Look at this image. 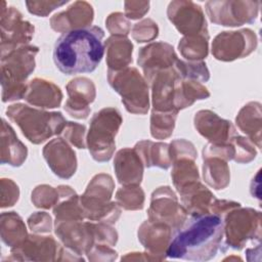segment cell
Here are the masks:
<instances>
[{
    "mask_svg": "<svg viewBox=\"0 0 262 262\" xmlns=\"http://www.w3.org/2000/svg\"><path fill=\"white\" fill-rule=\"evenodd\" d=\"M121 260H128V261H156V259L148 254L146 251L143 253H139V252H132V253H127L125 256H123L121 258Z\"/></svg>",
    "mask_w": 262,
    "mask_h": 262,
    "instance_id": "db71d44e",
    "label": "cell"
},
{
    "mask_svg": "<svg viewBox=\"0 0 262 262\" xmlns=\"http://www.w3.org/2000/svg\"><path fill=\"white\" fill-rule=\"evenodd\" d=\"M209 33L183 36L178 43V50L188 61L203 60L209 53Z\"/></svg>",
    "mask_w": 262,
    "mask_h": 262,
    "instance_id": "d6a6232c",
    "label": "cell"
},
{
    "mask_svg": "<svg viewBox=\"0 0 262 262\" xmlns=\"http://www.w3.org/2000/svg\"><path fill=\"white\" fill-rule=\"evenodd\" d=\"M149 6V1H125L124 14L129 20H136L142 18L148 12Z\"/></svg>",
    "mask_w": 262,
    "mask_h": 262,
    "instance_id": "816d5d0a",
    "label": "cell"
},
{
    "mask_svg": "<svg viewBox=\"0 0 262 262\" xmlns=\"http://www.w3.org/2000/svg\"><path fill=\"white\" fill-rule=\"evenodd\" d=\"M242 206L239 203L234 202V201H229V200H218L215 198L213 203L211 204L210 207V213L217 214L220 217H224L226 213L231 211L234 208H237Z\"/></svg>",
    "mask_w": 262,
    "mask_h": 262,
    "instance_id": "f5cc1de1",
    "label": "cell"
},
{
    "mask_svg": "<svg viewBox=\"0 0 262 262\" xmlns=\"http://www.w3.org/2000/svg\"><path fill=\"white\" fill-rule=\"evenodd\" d=\"M6 115L33 144H41L54 135H60L67 123L60 112H48L25 103L8 105Z\"/></svg>",
    "mask_w": 262,
    "mask_h": 262,
    "instance_id": "277c9868",
    "label": "cell"
},
{
    "mask_svg": "<svg viewBox=\"0 0 262 262\" xmlns=\"http://www.w3.org/2000/svg\"><path fill=\"white\" fill-rule=\"evenodd\" d=\"M69 3L68 0L66 1H43V0H38V1H26V6L28 11L31 14L37 15V16H47L49 13H51L53 10L56 8L66 5Z\"/></svg>",
    "mask_w": 262,
    "mask_h": 262,
    "instance_id": "c3c4849f",
    "label": "cell"
},
{
    "mask_svg": "<svg viewBox=\"0 0 262 262\" xmlns=\"http://www.w3.org/2000/svg\"><path fill=\"white\" fill-rule=\"evenodd\" d=\"M231 143L234 147L233 161L237 164H249L256 158V146L248 137L236 134L232 138Z\"/></svg>",
    "mask_w": 262,
    "mask_h": 262,
    "instance_id": "ab89813d",
    "label": "cell"
},
{
    "mask_svg": "<svg viewBox=\"0 0 262 262\" xmlns=\"http://www.w3.org/2000/svg\"><path fill=\"white\" fill-rule=\"evenodd\" d=\"M178 56L174 47L167 42H151L138 51L137 63L146 82L158 72L174 68Z\"/></svg>",
    "mask_w": 262,
    "mask_h": 262,
    "instance_id": "2e32d148",
    "label": "cell"
},
{
    "mask_svg": "<svg viewBox=\"0 0 262 262\" xmlns=\"http://www.w3.org/2000/svg\"><path fill=\"white\" fill-rule=\"evenodd\" d=\"M31 201L36 208L48 210L53 208L60 201V195L57 187L48 184H40L32 190Z\"/></svg>",
    "mask_w": 262,
    "mask_h": 262,
    "instance_id": "f35d334b",
    "label": "cell"
},
{
    "mask_svg": "<svg viewBox=\"0 0 262 262\" xmlns=\"http://www.w3.org/2000/svg\"><path fill=\"white\" fill-rule=\"evenodd\" d=\"M60 137H62L68 143L77 148L84 149L87 147L86 126L83 124L71 121L67 122L60 133Z\"/></svg>",
    "mask_w": 262,
    "mask_h": 262,
    "instance_id": "b9f144b4",
    "label": "cell"
},
{
    "mask_svg": "<svg viewBox=\"0 0 262 262\" xmlns=\"http://www.w3.org/2000/svg\"><path fill=\"white\" fill-rule=\"evenodd\" d=\"M54 221H70V220H84L85 215L80 202V195L77 193L68 198L61 199L53 207Z\"/></svg>",
    "mask_w": 262,
    "mask_h": 262,
    "instance_id": "8d00e7d4",
    "label": "cell"
},
{
    "mask_svg": "<svg viewBox=\"0 0 262 262\" xmlns=\"http://www.w3.org/2000/svg\"><path fill=\"white\" fill-rule=\"evenodd\" d=\"M203 158L207 157H218L225 161H231L234 157V147L232 143H225V144H214L208 143L203 148Z\"/></svg>",
    "mask_w": 262,
    "mask_h": 262,
    "instance_id": "681fc988",
    "label": "cell"
},
{
    "mask_svg": "<svg viewBox=\"0 0 262 262\" xmlns=\"http://www.w3.org/2000/svg\"><path fill=\"white\" fill-rule=\"evenodd\" d=\"M182 206L189 216L210 213V207L215 195L200 180L192 182L178 191Z\"/></svg>",
    "mask_w": 262,
    "mask_h": 262,
    "instance_id": "484cf974",
    "label": "cell"
},
{
    "mask_svg": "<svg viewBox=\"0 0 262 262\" xmlns=\"http://www.w3.org/2000/svg\"><path fill=\"white\" fill-rule=\"evenodd\" d=\"M261 103L258 101H250L245 104L236 115L235 124L237 128L246 134V136L258 148H261Z\"/></svg>",
    "mask_w": 262,
    "mask_h": 262,
    "instance_id": "4316f807",
    "label": "cell"
},
{
    "mask_svg": "<svg viewBox=\"0 0 262 262\" xmlns=\"http://www.w3.org/2000/svg\"><path fill=\"white\" fill-rule=\"evenodd\" d=\"M145 193L140 185H123L116 192V203L126 211L143 209Z\"/></svg>",
    "mask_w": 262,
    "mask_h": 262,
    "instance_id": "d590c367",
    "label": "cell"
},
{
    "mask_svg": "<svg viewBox=\"0 0 262 262\" xmlns=\"http://www.w3.org/2000/svg\"><path fill=\"white\" fill-rule=\"evenodd\" d=\"M193 125L195 130L206 138L209 143L225 144L230 143L236 135L233 124L219 117L210 110H201L193 117Z\"/></svg>",
    "mask_w": 262,
    "mask_h": 262,
    "instance_id": "d6986e66",
    "label": "cell"
},
{
    "mask_svg": "<svg viewBox=\"0 0 262 262\" xmlns=\"http://www.w3.org/2000/svg\"><path fill=\"white\" fill-rule=\"evenodd\" d=\"M28 157L27 146L18 139L14 129L2 119L0 135V161L12 167H20Z\"/></svg>",
    "mask_w": 262,
    "mask_h": 262,
    "instance_id": "d4e9b609",
    "label": "cell"
},
{
    "mask_svg": "<svg viewBox=\"0 0 262 262\" xmlns=\"http://www.w3.org/2000/svg\"><path fill=\"white\" fill-rule=\"evenodd\" d=\"M86 256L89 261H114L117 259L118 253L113 247L102 244H94Z\"/></svg>",
    "mask_w": 262,
    "mask_h": 262,
    "instance_id": "f907efd6",
    "label": "cell"
},
{
    "mask_svg": "<svg viewBox=\"0 0 262 262\" xmlns=\"http://www.w3.org/2000/svg\"><path fill=\"white\" fill-rule=\"evenodd\" d=\"M210 95V91L203 83L194 80L179 79L175 87L174 107L179 112L191 106L196 100L209 98Z\"/></svg>",
    "mask_w": 262,
    "mask_h": 262,
    "instance_id": "f546056e",
    "label": "cell"
},
{
    "mask_svg": "<svg viewBox=\"0 0 262 262\" xmlns=\"http://www.w3.org/2000/svg\"><path fill=\"white\" fill-rule=\"evenodd\" d=\"M29 235L23 218L14 211L3 212L0 216V236L9 248L19 245Z\"/></svg>",
    "mask_w": 262,
    "mask_h": 262,
    "instance_id": "4dcf8cb0",
    "label": "cell"
},
{
    "mask_svg": "<svg viewBox=\"0 0 262 262\" xmlns=\"http://www.w3.org/2000/svg\"><path fill=\"white\" fill-rule=\"evenodd\" d=\"M114 170L121 185H140L144 165L134 147H124L115 155Z\"/></svg>",
    "mask_w": 262,
    "mask_h": 262,
    "instance_id": "603a6c76",
    "label": "cell"
},
{
    "mask_svg": "<svg viewBox=\"0 0 262 262\" xmlns=\"http://www.w3.org/2000/svg\"><path fill=\"white\" fill-rule=\"evenodd\" d=\"M107 70L120 71L132 63L133 44L125 36H111L104 42Z\"/></svg>",
    "mask_w": 262,
    "mask_h": 262,
    "instance_id": "83f0119b",
    "label": "cell"
},
{
    "mask_svg": "<svg viewBox=\"0 0 262 262\" xmlns=\"http://www.w3.org/2000/svg\"><path fill=\"white\" fill-rule=\"evenodd\" d=\"M179 79L181 78L175 68H172L156 73L147 81V84L151 88V105L154 111H176L174 107V95L175 87Z\"/></svg>",
    "mask_w": 262,
    "mask_h": 262,
    "instance_id": "44dd1931",
    "label": "cell"
},
{
    "mask_svg": "<svg viewBox=\"0 0 262 262\" xmlns=\"http://www.w3.org/2000/svg\"><path fill=\"white\" fill-rule=\"evenodd\" d=\"M261 2L252 0H212L205 4L211 23L223 27L253 24L259 14Z\"/></svg>",
    "mask_w": 262,
    "mask_h": 262,
    "instance_id": "9c48e42d",
    "label": "cell"
},
{
    "mask_svg": "<svg viewBox=\"0 0 262 262\" xmlns=\"http://www.w3.org/2000/svg\"><path fill=\"white\" fill-rule=\"evenodd\" d=\"M173 229L164 222L147 219L138 227L137 236L144 250L156 261L167 258L166 252L173 236Z\"/></svg>",
    "mask_w": 262,
    "mask_h": 262,
    "instance_id": "ffe728a7",
    "label": "cell"
},
{
    "mask_svg": "<svg viewBox=\"0 0 262 262\" xmlns=\"http://www.w3.org/2000/svg\"><path fill=\"white\" fill-rule=\"evenodd\" d=\"M62 97V92L56 84L43 78H34L28 83L24 99L34 107L49 110L58 107Z\"/></svg>",
    "mask_w": 262,
    "mask_h": 262,
    "instance_id": "cb8c5ba5",
    "label": "cell"
},
{
    "mask_svg": "<svg viewBox=\"0 0 262 262\" xmlns=\"http://www.w3.org/2000/svg\"><path fill=\"white\" fill-rule=\"evenodd\" d=\"M203 179L216 190L224 189L230 182V169L227 161L218 157L203 158Z\"/></svg>",
    "mask_w": 262,
    "mask_h": 262,
    "instance_id": "1f68e13d",
    "label": "cell"
},
{
    "mask_svg": "<svg viewBox=\"0 0 262 262\" xmlns=\"http://www.w3.org/2000/svg\"><path fill=\"white\" fill-rule=\"evenodd\" d=\"M147 215L150 220L166 223L174 232L182 227L188 217L185 208L179 203L177 194L168 185L160 186L152 191Z\"/></svg>",
    "mask_w": 262,
    "mask_h": 262,
    "instance_id": "7c38bea8",
    "label": "cell"
},
{
    "mask_svg": "<svg viewBox=\"0 0 262 262\" xmlns=\"http://www.w3.org/2000/svg\"><path fill=\"white\" fill-rule=\"evenodd\" d=\"M178 112H158L151 110L150 114V135L156 139L169 138L175 128Z\"/></svg>",
    "mask_w": 262,
    "mask_h": 262,
    "instance_id": "e575fe53",
    "label": "cell"
},
{
    "mask_svg": "<svg viewBox=\"0 0 262 262\" xmlns=\"http://www.w3.org/2000/svg\"><path fill=\"white\" fill-rule=\"evenodd\" d=\"M258 39L251 29L220 32L212 41V55L221 61H233L250 55L257 48Z\"/></svg>",
    "mask_w": 262,
    "mask_h": 262,
    "instance_id": "8fae6325",
    "label": "cell"
},
{
    "mask_svg": "<svg viewBox=\"0 0 262 262\" xmlns=\"http://www.w3.org/2000/svg\"><path fill=\"white\" fill-rule=\"evenodd\" d=\"M105 27L111 36L127 37L131 32L130 20L122 12H113L105 19Z\"/></svg>",
    "mask_w": 262,
    "mask_h": 262,
    "instance_id": "ee69618b",
    "label": "cell"
},
{
    "mask_svg": "<svg viewBox=\"0 0 262 262\" xmlns=\"http://www.w3.org/2000/svg\"><path fill=\"white\" fill-rule=\"evenodd\" d=\"M174 68L181 79L194 80L201 83L208 82L210 79V72L204 60L188 61L178 58Z\"/></svg>",
    "mask_w": 262,
    "mask_h": 262,
    "instance_id": "74e56055",
    "label": "cell"
},
{
    "mask_svg": "<svg viewBox=\"0 0 262 262\" xmlns=\"http://www.w3.org/2000/svg\"><path fill=\"white\" fill-rule=\"evenodd\" d=\"M94 10L87 1H75L66 10L55 13L50 18V27L57 33H68L74 30L91 27Z\"/></svg>",
    "mask_w": 262,
    "mask_h": 262,
    "instance_id": "7402d4cb",
    "label": "cell"
},
{
    "mask_svg": "<svg viewBox=\"0 0 262 262\" xmlns=\"http://www.w3.org/2000/svg\"><path fill=\"white\" fill-rule=\"evenodd\" d=\"M60 246L51 235L32 233L10 248V255L16 261H57Z\"/></svg>",
    "mask_w": 262,
    "mask_h": 262,
    "instance_id": "9a60e30c",
    "label": "cell"
},
{
    "mask_svg": "<svg viewBox=\"0 0 262 262\" xmlns=\"http://www.w3.org/2000/svg\"><path fill=\"white\" fill-rule=\"evenodd\" d=\"M91 227L93 230L95 244H102L110 247L116 246L119 235L117 230L112 225L91 221Z\"/></svg>",
    "mask_w": 262,
    "mask_h": 262,
    "instance_id": "7bdbcfd3",
    "label": "cell"
},
{
    "mask_svg": "<svg viewBox=\"0 0 262 262\" xmlns=\"http://www.w3.org/2000/svg\"><path fill=\"white\" fill-rule=\"evenodd\" d=\"M0 49L1 54L24 45H29L34 37L35 27L24 19L21 12L14 6L1 1L0 6Z\"/></svg>",
    "mask_w": 262,
    "mask_h": 262,
    "instance_id": "30bf717a",
    "label": "cell"
},
{
    "mask_svg": "<svg viewBox=\"0 0 262 262\" xmlns=\"http://www.w3.org/2000/svg\"><path fill=\"white\" fill-rule=\"evenodd\" d=\"M115 190V181L110 174L98 173L89 181L84 193L80 195V202L85 219L115 224L121 216V208L116 202H112Z\"/></svg>",
    "mask_w": 262,
    "mask_h": 262,
    "instance_id": "5b68a950",
    "label": "cell"
},
{
    "mask_svg": "<svg viewBox=\"0 0 262 262\" xmlns=\"http://www.w3.org/2000/svg\"><path fill=\"white\" fill-rule=\"evenodd\" d=\"M42 154L48 167L57 177L70 179L76 173L78 167L76 152L62 137L47 142Z\"/></svg>",
    "mask_w": 262,
    "mask_h": 262,
    "instance_id": "ac0fdd59",
    "label": "cell"
},
{
    "mask_svg": "<svg viewBox=\"0 0 262 262\" xmlns=\"http://www.w3.org/2000/svg\"><path fill=\"white\" fill-rule=\"evenodd\" d=\"M134 149L139 155L144 167L167 170L172 166L169 144L166 142H155L151 140L138 141Z\"/></svg>",
    "mask_w": 262,
    "mask_h": 262,
    "instance_id": "f1b7e54d",
    "label": "cell"
},
{
    "mask_svg": "<svg viewBox=\"0 0 262 262\" xmlns=\"http://www.w3.org/2000/svg\"><path fill=\"white\" fill-rule=\"evenodd\" d=\"M260 172L261 170H258L257 174L253 177L252 181H251V185H250V191L251 194L253 195V198H257L260 201L261 198V193H260Z\"/></svg>",
    "mask_w": 262,
    "mask_h": 262,
    "instance_id": "11a10c76",
    "label": "cell"
},
{
    "mask_svg": "<svg viewBox=\"0 0 262 262\" xmlns=\"http://www.w3.org/2000/svg\"><path fill=\"white\" fill-rule=\"evenodd\" d=\"M1 208H9L16 204L19 199V187L10 178H1Z\"/></svg>",
    "mask_w": 262,
    "mask_h": 262,
    "instance_id": "7dc6e473",
    "label": "cell"
},
{
    "mask_svg": "<svg viewBox=\"0 0 262 262\" xmlns=\"http://www.w3.org/2000/svg\"><path fill=\"white\" fill-rule=\"evenodd\" d=\"M104 32L97 26L62 34L55 42L53 60L66 75L93 72L104 54Z\"/></svg>",
    "mask_w": 262,
    "mask_h": 262,
    "instance_id": "7a4b0ae2",
    "label": "cell"
},
{
    "mask_svg": "<svg viewBox=\"0 0 262 262\" xmlns=\"http://www.w3.org/2000/svg\"><path fill=\"white\" fill-rule=\"evenodd\" d=\"M123 123L119 110L103 107L95 113L86 135V145L92 159L99 163L108 162L116 149V136Z\"/></svg>",
    "mask_w": 262,
    "mask_h": 262,
    "instance_id": "8992f818",
    "label": "cell"
},
{
    "mask_svg": "<svg viewBox=\"0 0 262 262\" xmlns=\"http://www.w3.org/2000/svg\"><path fill=\"white\" fill-rule=\"evenodd\" d=\"M224 237L223 218L208 213L190 216L172 236L167 258L208 261L214 258Z\"/></svg>",
    "mask_w": 262,
    "mask_h": 262,
    "instance_id": "6da1fadb",
    "label": "cell"
},
{
    "mask_svg": "<svg viewBox=\"0 0 262 262\" xmlns=\"http://www.w3.org/2000/svg\"><path fill=\"white\" fill-rule=\"evenodd\" d=\"M169 150H170V157H171L172 163L175 160H178L181 158H189V159L195 160L198 157V151L193 143L184 138H178V139L172 140L169 144Z\"/></svg>",
    "mask_w": 262,
    "mask_h": 262,
    "instance_id": "f6af8a7d",
    "label": "cell"
},
{
    "mask_svg": "<svg viewBox=\"0 0 262 262\" xmlns=\"http://www.w3.org/2000/svg\"><path fill=\"white\" fill-rule=\"evenodd\" d=\"M223 230L226 245L242 250L248 244L261 243V212L242 206L232 209L223 217Z\"/></svg>",
    "mask_w": 262,
    "mask_h": 262,
    "instance_id": "ba28073f",
    "label": "cell"
},
{
    "mask_svg": "<svg viewBox=\"0 0 262 262\" xmlns=\"http://www.w3.org/2000/svg\"><path fill=\"white\" fill-rule=\"evenodd\" d=\"M28 226L33 233L48 234L53 227L51 216L46 212H35L29 216L27 220Z\"/></svg>",
    "mask_w": 262,
    "mask_h": 262,
    "instance_id": "bcb514c9",
    "label": "cell"
},
{
    "mask_svg": "<svg viewBox=\"0 0 262 262\" xmlns=\"http://www.w3.org/2000/svg\"><path fill=\"white\" fill-rule=\"evenodd\" d=\"M66 90L69 98L64 103V111L75 119H87L91 111L89 105L96 97L93 81L87 77H76L67 84Z\"/></svg>",
    "mask_w": 262,
    "mask_h": 262,
    "instance_id": "e0dca14e",
    "label": "cell"
},
{
    "mask_svg": "<svg viewBox=\"0 0 262 262\" xmlns=\"http://www.w3.org/2000/svg\"><path fill=\"white\" fill-rule=\"evenodd\" d=\"M167 16L183 36L209 33L203 8L190 0L171 1L167 7Z\"/></svg>",
    "mask_w": 262,
    "mask_h": 262,
    "instance_id": "4fadbf2b",
    "label": "cell"
},
{
    "mask_svg": "<svg viewBox=\"0 0 262 262\" xmlns=\"http://www.w3.org/2000/svg\"><path fill=\"white\" fill-rule=\"evenodd\" d=\"M107 82L121 96L127 112L134 115H145L148 112V84L136 68L128 67L120 71L107 70Z\"/></svg>",
    "mask_w": 262,
    "mask_h": 262,
    "instance_id": "52a82bcc",
    "label": "cell"
},
{
    "mask_svg": "<svg viewBox=\"0 0 262 262\" xmlns=\"http://www.w3.org/2000/svg\"><path fill=\"white\" fill-rule=\"evenodd\" d=\"M54 233L63 247L80 256L86 255L95 244L91 221H54Z\"/></svg>",
    "mask_w": 262,
    "mask_h": 262,
    "instance_id": "5bb4252c",
    "label": "cell"
},
{
    "mask_svg": "<svg viewBox=\"0 0 262 262\" xmlns=\"http://www.w3.org/2000/svg\"><path fill=\"white\" fill-rule=\"evenodd\" d=\"M194 161L189 158H181L172 163L171 178L177 192L184 186L200 180V173Z\"/></svg>",
    "mask_w": 262,
    "mask_h": 262,
    "instance_id": "836d02e7",
    "label": "cell"
},
{
    "mask_svg": "<svg viewBox=\"0 0 262 262\" xmlns=\"http://www.w3.org/2000/svg\"><path fill=\"white\" fill-rule=\"evenodd\" d=\"M131 35L137 43L151 42L159 36L158 24L149 17L143 18L134 24L131 29Z\"/></svg>",
    "mask_w": 262,
    "mask_h": 262,
    "instance_id": "60d3db41",
    "label": "cell"
},
{
    "mask_svg": "<svg viewBox=\"0 0 262 262\" xmlns=\"http://www.w3.org/2000/svg\"><path fill=\"white\" fill-rule=\"evenodd\" d=\"M39 47L24 45L1 54V88L2 101L24 99L27 92V79L36 67L35 57Z\"/></svg>",
    "mask_w": 262,
    "mask_h": 262,
    "instance_id": "3957f363",
    "label": "cell"
}]
</instances>
